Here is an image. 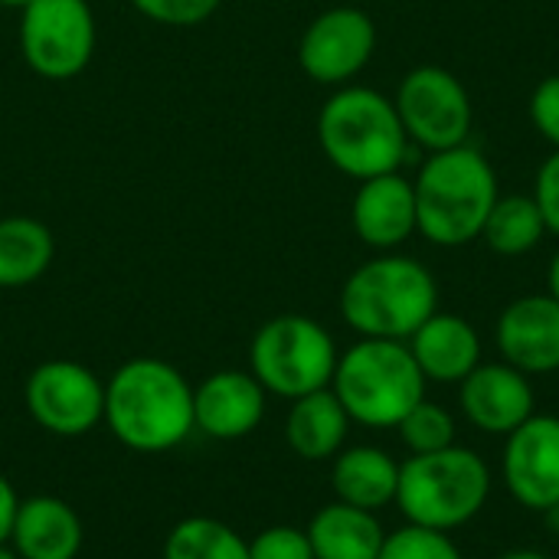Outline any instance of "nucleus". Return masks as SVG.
<instances>
[{"instance_id":"nucleus-20","label":"nucleus","mask_w":559,"mask_h":559,"mask_svg":"<svg viewBox=\"0 0 559 559\" xmlns=\"http://www.w3.org/2000/svg\"><path fill=\"white\" fill-rule=\"evenodd\" d=\"M347 432H350V416L331 386L292 400L285 416V442L298 459L305 462L334 459L344 449Z\"/></svg>"},{"instance_id":"nucleus-4","label":"nucleus","mask_w":559,"mask_h":559,"mask_svg":"<svg viewBox=\"0 0 559 559\" xmlns=\"http://www.w3.org/2000/svg\"><path fill=\"white\" fill-rule=\"evenodd\" d=\"M318 144L357 183L400 170L413 147L393 98L370 85H341L321 105Z\"/></svg>"},{"instance_id":"nucleus-13","label":"nucleus","mask_w":559,"mask_h":559,"mask_svg":"<svg viewBox=\"0 0 559 559\" xmlns=\"http://www.w3.org/2000/svg\"><path fill=\"white\" fill-rule=\"evenodd\" d=\"M459 403L465 419L488 436H511L537 413L531 377L504 360L478 364L459 383Z\"/></svg>"},{"instance_id":"nucleus-22","label":"nucleus","mask_w":559,"mask_h":559,"mask_svg":"<svg viewBox=\"0 0 559 559\" xmlns=\"http://www.w3.org/2000/svg\"><path fill=\"white\" fill-rule=\"evenodd\" d=\"M56 259L52 229L33 216L0 219V288H23L46 275Z\"/></svg>"},{"instance_id":"nucleus-26","label":"nucleus","mask_w":559,"mask_h":559,"mask_svg":"<svg viewBox=\"0 0 559 559\" xmlns=\"http://www.w3.org/2000/svg\"><path fill=\"white\" fill-rule=\"evenodd\" d=\"M377 559H465L459 544L442 534V531H429L419 524H406L393 534H386L383 550Z\"/></svg>"},{"instance_id":"nucleus-19","label":"nucleus","mask_w":559,"mask_h":559,"mask_svg":"<svg viewBox=\"0 0 559 559\" xmlns=\"http://www.w3.org/2000/svg\"><path fill=\"white\" fill-rule=\"evenodd\" d=\"M331 488H334L337 501L377 514L380 508L396 504L400 462L377 445L341 449L331 465Z\"/></svg>"},{"instance_id":"nucleus-24","label":"nucleus","mask_w":559,"mask_h":559,"mask_svg":"<svg viewBox=\"0 0 559 559\" xmlns=\"http://www.w3.org/2000/svg\"><path fill=\"white\" fill-rule=\"evenodd\" d=\"M164 559H249V540L216 518H183L164 540Z\"/></svg>"},{"instance_id":"nucleus-5","label":"nucleus","mask_w":559,"mask_h":559,"mask_svg":"<svg viewBox=\"0 0 559 559\" xmlns=\"http://www.w3.org/2000/svg\"><path fill=\"white\" fill-rule=\"evenodd\" d=\"M426 377L406 341L360 337L337 357L331 380L334 396L350 423L367 429H396L413 406L426 400Z\"/></svg>"},{"instance_id":"nucleus-32","label":"nucleus","mask_w":559,"mask_h":559,"mask_svg":"<svg viewBox=\"0 0 559 559\" xmlns=\"http://www.w3.org/2000/svg\"><path fill=\"white\" fill-rule=\"evenodd\" d=\"M547 295H554L559 301V249L550 259V269H547Z\"/></svg>"},{"instance_id":"nucleus-1","label":"nucleus","mask_w":559,"mask_h":559,"mask_svg":"<svg viewBox=\"0 0 559 559\" xmlns=\"http://www.w3.org/2000/svg\"><path fill=\"white\" fill-rule=\"evenodd\" d=\"M102 423L131 452H170L197 429L193 386L174 364L134 357L108 377Z\"/></svg>"},{"instance_id":"nucleus-7","label":"nucleus","mask_w":559,"mask_h":559,"mask_svg":"<svg viewBox=\"0 0 559 559\" xmlns=\"http://www.w3.org/2000/svg\"><path fill=\"white\" fill-rule=\"evenodd\" d=\"M337 344L331 331L305 314H278L265 321L249 344V373L265 393L298 400L328 390L337 370Z\"/></svg>"},{"instance_id":"nucleus-31","label":"nucleus","mask_w":559,"mask_h":559,"mask_svg":"<svg viewBox=\"0 0 559 559\" xmlns=\"http://www.w3.org/2000/svg\"><path fill=\"white\" fill-rule=\"evenodd\" d=\"M16 508H20V495H16V488L10 485V478L0 475V547L10 544V531H13Z\"/></svg>"},{"instance_id":"nucleus-34","label":"nucleus","mask_w":559,"mask_h":559,"mask_svg":"<svg viewBox=\"0 0 559 559\" xmlns=\"http://www.w3.org/2000/svg\"><path fill=\"white\" fill-rule=\"evenodd\" d=\"M498 559H554L547 557V554H540V550H511V554H504V557Z\"/></svg>"},{"instance_id":"nucleus-29","label":"nucleus","mask_w":559,"mask_h":559,"mask_svg":"<svg viewBox=\"0 0 559 559\" xmlns=\"http://www.w3.org/2000/svg\"><path fill=\"white\" fill-rule=\"evenodd\" d=\"M527 111L540 138L559 147V75H547L537 82V88L531 92Z\"/></svg>"},{"instance_id":"nucleus-9","label":"nucleus","mask_w":559,"mask_h":559,"mask_svg":"<svg viewBox=\"0 0 559 559\" xmlns=\"http://www.w3.org/2000/svg\"><path fill=\"white\" fill-rule=\"evenodd\" d=\"M20 52L43 79H75L95 52V13L88 0L26 3L20 10Z\"/></svg>"},{"instance_id":"nucleus-23","label":"nucleus","mask_w":559,"mask_h":559,"mask_svg":"<svg viewBox=\"0 0 559 559\" xmlns=\"http://www.w3.org/2000/svg\"><path fill=\"white\" fill-rule=\"evenodd\" d=\"M544 236H547V226H544V216L531 193L498 197V203L488 213V223L481 229V239L488 242V249L504 259L527 255L531 249H537V242Z\"/></svg>"},{"instance_id":"nucleus-35","label":"nucleus","mask_w":559,"mask_h":559,"mask_svg":"<svg viewBox=\"0 0 559 559\" xmlns=\"http://www.w3.org/2000/svg\"><path fill=\"white\" fill-rule=\"evenodd\" d=\"M26 3H33V0H0V7H7V10H16V13H20Z\"/></svg>"},{"instance_id":"nucleus-6","label":"nucleus","mask_w":559,"mask_h":559,"mask_svg":"<svg viewBox=\"0 0 559 559\" xmlns=\"http://www.w3.org/2000/svg\"><path fill=\"white\" fill-rule=\"evenodd\" d=\"M491 498V468L475 449L449 445L432 455H409L400 465L396 508L409 524L429 531H462Z\"/></svg>"},{"instance_id":"nucleus-14","label":"nucleus","mask_w":559,"mask_h":559,"mask_svg":"<svg viewBox=\"0 0 559 559\" xmlns=\"http://www.w3.org/2000/svg\"><path fill=\"white\" fill-rule=\"evenodd\" d=\"M498 354L527 377L559 370V301L554 295H524L511 301L495 324Z\"/></svg>"},{"instance_id":"nucleus-30","label":"nucleus","mask_w":559,"mask_h":559,"mask_svg":"<svg viewBox=\"0 0 559 559\" xmlns=\"http://www.w3.org/2000/svg\"><path fill=\"white\" fill-rule=\"evenodd\" d=\"M534 203L544 216V226L550 236L559 239V147H554L550 157H544V164L537 167L534 177Z\"/></svg>"},{"instance_id":"nucleus-12","label":"nucleus","mask_w":559,"mask_h":559,"mask_svg":"<svg viewBox=\"0 0 559 559\" xmlns=\"http://www.w3.org/2000/svg\"><path fill=\"white\" fill-rule=\"evenodd\" d=\"M504 439L501 475L511 498L544 514L559 501V416L534 413Z\"/></svg>"},{"instance_id":"nucleus-8","label":"nucleus","mask_w":559,"mask_h":559,"mask_svg":"<svg viewBox=\"0 0 559 559\" xmlns=\"http://www.w3.org/2000/svg\"><path fill=\"white\" fill-rule=\"evenodd\" d=\"M393 105L406 128L409 144L426 154L468 144L475 108L472 95L455 72L445 66H416L403 75Z\"/></svg>"},{"instance_id":"nucleus-18","label":"nucleus","mask_w":559,"mask_h":559,"mask_svg":"<svg viewBox=\"0 0 559 559\" xmlns=\"http://www.w3.org/2000/svg\"><path fill=\"white\" fill-rule=\"evenodd\" d=\"M406 347L416 357L426 383L459 386L481 364V337L475 324L445 311H436L429 321H423Z\"/></svg>"},{"instance_id":"nucleus-33","label":"nucleus","mask_w":559,"mask_h":559,"mask_svg":"<svg viewBox=\"0 0 559 559\" xmlns=\"http://www.w3.org/2000/svg\"><path fill=\"white\" fill-rule=\"evenodd\" d=\"M544 521H547V531L559 537V501L554 504V508H547V511H544Z\"/></svg>"},{"instance_id":"nucleus-28","label":"nucleus","mask_w":559,"mask_h":559,"mask_svg":"<svg viewBox=\"0 0 559 559\" xmlns=\"http://www.w3.org/2000/svg\"><path fill=\"white\" fill-rule=\"evenodd\" d=\"M249 559H314V550L305 531L278 524L249 540Z\"/></svg>"},{"instance_id":"nucleus-16","label":"nucleus","mask_w":559,"mask_h":559,"mask_svg":"<svg viewBox=\"0 0 559 559\" xmlns=\"http://www.w3.org/2000/svg\"><path fill=\"white\" fill-rule=\"evenodd\" d=\"M265 396L249 370H216L193 386V426L219 442L246 439L265 419Z\"/></svg>"},{"instance_id":"nucleus-21","label":"nucleus","mask_w":559,"mask_h":559,"mask_svg":"<svg viewBox=\"0 0 559 559\" xmlns=\"http://www.w3.org/2000/svg\"><path fill=\"white\" fill-rule=\"evenodd\" d=\"M314 559H377L386 531L373 511L334 501L324 504L305 527Z\"/></svg>"},{"instance_id":"nucleus-2","label":"nucleus","mask_w":559,"mask_h":559,"mask_svg":"<svg viewBox=\"0 0 559 559\" xmlns=\"http://www.w3.org/2000/svg\"><path fill=\"white\" fill-rule=\"evenodd\" d=\"M413 190L419 236L439 249H459L481 239L488 213L501 197L491 160L472 144L429 154L413 177Z\"/></svg>"},{"instance_id":"nucleus-27","label":"nucleus","mask_w":559,"mask_h":559,"mask_svg":"<svg viewBox=\"0 0 559 559\" xmlns=\"http://www.w3.org/2000/svg\"><path fill=\"white\" fill-rule=\"evenodd\" d=\"M223 0H131V7L160 26H197L219 10Z\"/></svg>"},{"instance_id":"nucleus-11","label":"nucleus","mask_w":559,"mask_h":559,"mask_svg":"<svg viewBox=\"0 0 559 559\" xmlns=\"http://www.w3.org/2000/svg\"><path fill=\"white\" fill-rule=\"evenodd\" d=\"M377 52V23L360 7L318 13L298 39V66L318 85H350Z\"/></svg>"},{"instance_id":"nucleus-3","label":"nucleus","mask_w":559,"mask_h":559,"mask_svg":"<svg viewBox=\"0 0 559 559\" xmlns=\"http://www.w3.org/2000/svg\"><path fill=\"white\" fill-rule=\"evenodd\" d=\"M439 311V282L413 255L380 252L357 265L341 288V318L360 337L409 341Z\"/></svg>"},{"instance_id":"nucleus-15","label":"nucleus","mask_w":559,"mask_h":559,"mask_svg":"<svg viewBox=\"0 0 559 559\" xmlns=\"http://www.w3.org/2000/svg\"><path fill=\"white\" fill-rule=\"evenodd\" d=\"M350 226L364 246L377 252H396L419 233L413 180L400 170L360 180L350 200Z\"/></svg>"},{"instance_id":"nucleus-25","label":"nucleus","mask_w":559,"mask_h":559,"mask_svg":"<svg viewBox=\"0 0 559 559\" xmlns=\"http://www.w3.org/2000/svg\"><path fill=\"white\" fill-rule=\"evenodd\" d=\"M396 432H400V442L409 449V455H432V452L455 445V416L445 406L423 400L419 406L406 413Z\"/></svg>"},{"instance_id":"nucleus-17","label":"nucleus","mask_w":559,"mask_h":559,"mask_svg":"<svg viewBox=\"0 0 559 559\" xmlns=\"http://www.w3.org/2000/svg\"><path fill=\"white\" fill-rule=\"evenodd\" d=\"M85 544L79 511L52 495L20 498L10 547L20 559H75Z\"/></svg>"},{"instance_id":"nucleus-36","label":"nucleus","mask_w":559,"mask_h":559,"mask_svg":"<svg viewBox=\"0 0 559 559\" xmlns=\"http://www.w3.org/2000/svg\"><path fill=\"white\" fill-rule=\"evenodd\" d=\"M0 559H20V557L13 554V547H10V544H3V547H0Z\"/></svg>"},{"instance_id":"nucleus-10","label":"nucleus","mask_w":559,"mask_h":559,"mask_svg":"<svg viewBox=\"0 0 559 559\" xmlns=\"http://www.w3.org/2000/svg\"><path fill=\"white\" fill-rule=\"evenodd\" d=\"M26 413L59 439H79L105 419V383L79 360H46L23 386Z\"/></svg>"}]
</instances>
